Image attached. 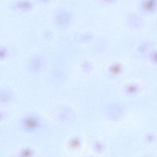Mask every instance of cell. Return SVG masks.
I'll return each instance as SVG.
<instances>
[{"mask_svg":"<svg viewBox=\"0 0 157 157\" xmlns=\"http://www.w3.org/2000/svg\"><path fill=\"white\" fill-rule=\"evenodd\" d=\"M23 129L27 132H33L41 127V122L39 117L35 115H29L23 118L21 122Z\"/></svg>","mask_w":157,"mask_h":157,"instance_id":"obj_1","label":"cell"},{"mask_svg":"<svg viewBox=\"0 0 157 157\" xmlns=\"http://www.w3.org/2000/svg\"><path fill=\"white\" fill-rule=\"evenodd\" d=\"M55 22L59 28H67L72 22V15L69 11L66 10H59L55 15Z\"/></svg>","mask_w":157,"mask_h":157,"instance_id":"obj_2","label":"cell"},{"mask_svg":"<svg viewBox=\"0 0 157 157\" xmlns=\"http://www.w3.org/2000/svg\"><path fill=\"white\" fill-rule=\"evenodd\" d=\"M45 64L44 59L40 55L33 56L29 59L27 63L28 71L32 73H38L41 72Z\"/></svg>","mask_w":157,"mask_h":157,"instance_id":"obj_3","label":"cell"},{"mask_svg":"<svg viewBox=\"0 0 157 157\" xmlns=\"http://www.w3.org/2000/svg\"><path fill=\"white\" fill-rule=\"evenodd\" d=\"M141 11L146 13H152L157 10V0H143L140 3Z\"/></svg>","mask_w":157,"mask_h":157,"instance_id":"obj_4","label":"cell"},{"mask_svg":"<svg viewBox=\"0 0 157 157\" xmlns=\"http://www.w3.org/2000/svg\"><path fill=\"white\" fill-rule=\"evenodd\" d=\"M128 22L129 25L133 28H139L142 25L143 22L142 18L136 13H131L128 15Z\"/></svg>","mask_w":157,"mask_h":157,"instance_id":"obj_5","label":"cell"},{"mask_svg":"<svg viewBox=\"0 0 157 157\" xmlns=\"http://www.w3.org/2000/svg\"><path fill=\"white\" fill-rule=\"evenodd\" d=\"M139 86L135 83L127 84L125 87L124 91L128 94H133L136 93L139 90Z\"/></svg>","mask_w":157,"mask_h":157,"instance_id":"obj_6","label":"cell"},{"mask_svg":"<svg viewBox=\"0 0 157 157\" xmlns=\"http://www.w3.org/2000/svg\"><path fill=\"white\" fill-rule=\"evenodd\" d=\"M123 70V67L118 63H114L112 64L109 68V71L111 74L117 75L121 73Z\"/></svg>","mask_w":157,"mask_h":157,"instance_id":"obj_7","label":"cell"},{"mask_svg":"<svg viewBox=\"0 0 157 157\" xmlns=\"http://www.w3.org/2000/svg\"><path fill=\"white\" fill-rule=\"evenodd\" d=\"M12 94L11 92L8 90L4 89L2 90L1 92V101L3 102H9L12 98Z\"/></svg>","mask_w":157,"mask_h":157,"instance_id":"obj_8","label":"cell"},{"mask_svg":"<svg viewBox=\"0 0 157 157\" xmlns=\"http://www.w3.org/2000/svg\"><path fill=\"white\" fill-rule=\"evenodd\" d=\"M69 145L73 149L79 148L81 145V140L78 136L73 137L70 140Z\"/></svg>","mask_w":157,"mask_h":157,"instance_id":"obj_9","label":"cell"},{"mask_svg":"<svg viewBox=\"0 0 157 157\" xmlns=\"http://www.w3.org/2000/svg\"><path fill=\"white\" fill-rule=\"evenodd\" d=\"M34 152L31 148L27 147L22 149L19 153V157H33Z\"/></svg>","mask_w":157,"mask_h":157,"instance_id":"obj_10","label":"cell"},{"mask_svg":"<svg viewBox=\"0 0 157 157\" xmlns=\"http://www.w3.org/2000/svg\"><path fill=\"white\" fill-rule=\"evenodd\" d=\"M149 57L151 60L157 65V50H154L151 52Z\"/></svg>","mask_w":157,"mask_h":157,"instance_id":"obj_11","label":"cell"},{"mask_svg":"<svg viewBox=\"0 0 157 157\" xmlns=\"http://www.w3.org/2000/svg\"><path fill=\"white\" fill-rule=\"evenodd\" d=\"M150 47V44L147 43H144L140 45L139 47V51L141 53H143L147 52L149 48Z\"/></svg>","mask_w":157,"mask_h":157,"instance_id":"obj_12","label":"cell"},{"mask_svg":"<svg viewBox=\"0 0 157 157\" xmlns=\"http://www.w3.org/2000/svg\"><path fill=\"white\" fill-rule=\"evenodd\" d=\"M94 149L97 151H101L103 149V145L100 142H96L94 144Z\"/></svg>","mask_w":157,"mask_h":157,"instance_id":"obj_13","label":"cell"}]
</instances>
